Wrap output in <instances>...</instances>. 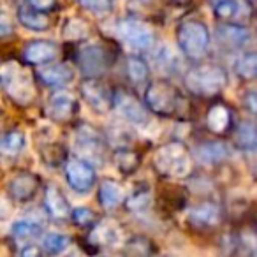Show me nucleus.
Returning a JSON list of instances; mask_svg holds the SVG:
<instances>
[{
	"label": "nucleus",
	"mask_w": 257,
	"mask_h": 257,
	"mask_svg": "<svg viewBox=\"0 0 257 257\" xmlns=\"http://www.w3.org/2000/svg\"><path fill=\"white\" fill-rule=\"evenodd\" d=\"M231 111L224 104H215L206 114V125L213 134H225L231 127Z\"/></svg>",
	"instance_id": "nucleus-22"
},
{
	"label": "nucleus",
	"mask_w": 257,
	"mask_h": 257,
	"mask_svg": "<svg viewBox=\"0 0 257 257\" xmlns=\"http://www.w3.org/2000/svg\"><path fill=\"white\" fill-rule=\"evenodd\" d=\"M18 22L22 23L25 29L34 30V32H43V30L50 29V18L46 16V13L37 11V9L30 8V6H20L18 11Z\"/></svg>",
	"instance_id": "nucleus-20"
},
{
	"label": "nucleus",
	"mask_w": 257,
	"mask_h": 257,
	"mask_svg": "<svg viewBox=\"0 0 257 257\" xmlns=\"http://www.w3.org/2000/svg\"><path fill=\"white\" fill-rule=\"evenodd\" d=\"M0 78H2L4 92L8 93L13 102L20 104V106H27L32 102L34 95H36V88H34L32 76L22 64L6 62Z\"/></svg>",
	"instance_id": "nucleus-3"
},
{
	"label": "nucleus",
	"mask_w": 257,
	"mask_h": 257,
	"mask_svg": "<svg viewBox=\"0 0 257 257\" xmlns=\"http://www.w3.org/2000/svg\"><path fill=\"white\" fill-rule=\"evenodd\" d=\"M88 34V27H86L85 22L81 20H69L67 25L64 27V37L65 39H72V41H78V39H83L86 37Z\"/></svg>",
	"instance_id": "nucleus-33"
},
{
	"label": "nucleus",
	"mask_w": 257,
	"mask_h": 257,
	"mask_svg": "<svg viewBox=\"0 0 257 257\" xmlns=\"http://www.w3.org/2000/svg\"><path fill=\"white\" fill-rule=\"evenodd\" d=\"M208 2H210V4H213V8L217 4H220V2H224V0H208Z\"/></svg>",
	"instance_id": "nucleus-42"
},
{
	"label": "nucleus",
	"mask_w": 257,
	"mask_h": 257,
	"mask_svg": "<svg viewBox=\"0 0 257 257\" xmlns=\"http://www.w3.org/2000/svg\"><path fill=\"white\" fill-rule=\"evenodd\" d=\"M39 190V178L32 173H18L8 183V192L13 201L18 203H29L36 197Z\"/></svg>",
	"instance_id": "nucleus-13"
},
{
	"label": "nucleus",
	"mask_w": 257,
	"mask_h": 257,
	"mask_svg": "<svg viewBox=\"0 0 257 257\" xmlns=\"http://www.w3.org/2000/svg\"><path fill=\"white\" fill-rule=\"evenodd\" d=\"M78 111V102L76 99L67 92H55L53 95L48 99L46 107H44V113L50 120L58 121V123H64L69 121Z\"/></svg>",
	"instance_id": "nucleus-12"
},
{
	"label": "nucleus",
	"mask_w": 257,
	"mask_h": 257,
	"mask_svg": "<svg viewBox=\"0 0 257 257\" xmlns=\"http://www.w3.org/2000/svg\"><path fill=\"white\" fill-rule=\"evenodd\" d=\"M71 218L79 227H92V225L95 224V213H93L90 208H85V206L74 208Z\"/></svg>",
	"instance_id": "nucleus-35"
},
{
	"label": "nucleus",
	"mask_w": 257,
	"mask_h": 257,
	"mask_svg": "<svg viewBox=\"0 0 257 257\" xmlns=\"http://www.w3.org/2000/svg\"><path fill=\"white\" fill-rule=\"evenodd\" d=\"M81 97L90 109L99 114H107L114 107V92L99 78H85L79 86Z\"/></svg>",
	"instance_id": "nucleus-8"
},
{
	"label": "nucleus",
	"mask_w": 257,
	"mask_h": 257,
	"mask_svg": "<svg viewBox=\"0 0 257 257\" xmlns=\"http://www.w3.org/2000/svg\"><path fill=\"white\" fill-rule=\"evenodd\" d=\"M229 152L227 147L220 141H206V143L199 145L196 150V157L201 164L206 166H217L227 159Z\"/></svg>",
	"instance_id": "nucleus-21"
},
{
	"label": "nucleus",
	"mask_w": 257,
	"mask_h": 257,
	"mask_svg": "<svg viewBox=\"0 0 257 257\" xmlns=\"http://www.w3.org/2000/svg\"><path fill=\"white\" fill-rule=\"evenodd\" d=\"M255 27H257V22H255Z\"/></svg>",
	"instance_id": "nucleus-44"
},
{
	"label": "nucleus",
	"mask_w": 257,
	"mask_h": 257,
	"mask_svg": "<svg viewBox=\"0 0 257 257\" xmlns=\"http://www.w3.org/2000/svg\"><path fill=\"white\" fill-rule=\"evenodd\" d=\"M43 232V227L41 224L34 220H18L13 224L11 227V234L15 236L16 239H30V238H36Z\"/></svg>",
	"instance_id": "nucleus-31"
},
{
	"label": "nucleus",
	"mask_w": 257,
	"mask_h": 257,
	"mask_svg": "<svg viewBox=\"0 0 257 257\" xmlns=\"http://www.w3.org/2000/svg\"><path fill=\"white\" fill-rule=\"evenodd\" d=\"M27 145V138L22 131H9L8 134H4L2 143H0V150L6 157H16L18 154H22L23 148Z\"/></svg>",
	"instance_id": "nucleus-27"
},
{
	"label": "nucleus",
	"mask_w": 257,
	"mask_h": 257,
	"mask_svg": "<svg viewBox=\"0 0 257 257\" xmlns=\"http://www.w3.org/2000/svg\"><path fill=\"white\" fill-rule=\"evenodd\" d=\"M76 148H78L79 155L83 161L90 162V164H102V141H100L99 134L92 131L90 127H81L78 131V138H76Z\"/></svg>",
	"instance_id": "nucleus-11"
},
{
	"label": "nucleus",
	"mask_w": 257,
	"mask_h": 257,
	"mask_svg": "<svg viewBox=\"0 0 257 257\" xmlns=\"http://www.w3.org/2000/svg\"><path fill=\"white\" fill-rule=\"evenodd\" d=\"M185 86L199 97H213L220 93L227 85V74L220 65L203 64L190 69L183 79Z\"/></svg>",
	"instance_id": "nucleus-2"
},
{
	"label": "nucleus",
	"mask_w": 257,
	"mask_h": 257,
	"mask_svg": "<svg viewBox=\"0 0 257 257\" xmlns=\"http://www.w3.org/2000/svg\"><path fill=\"white\" fill-rule=\"evenodd\" d=\"M222 211L215 203H201L189 211V222L196 229H211L220 222Z\"/></svg>",
	"instance_id": "nucleus-17"
},
{
	"label": "nucleus",
	"mask_w": 257,
	"mask_h": 257,
	"mask_svg": "<svg viewBox=\"0 0 257 257\" xmlns=\"http://www.w3.org/2000/svg\"><path fill=\"white\" fill-rule=\"evenodd\" d=\"M65 180H67L69 187L78 194H86L92 190L95 185V169L92 164L86 161L79 159H69L65 162Z\"/></svg>",
	"instance_id": "nucleus-10"
},
{
	"label": "nucleus",
	"mask_w": 257,
	"mask_h": 257,
	"mask_svg": "<svg viewBox=\"0 0 257 257\" xmlns=\"http://www.w3.org/2000/svg\"><path fill=\"white\" fill-rule=\"evenodd\" d=\"M125 74H127L128 81L134 85H143L147 79L150 78V67L148 64L140 57H131L125 62Z\"/></svg>",
	"instance_id": "nucleus-25"
},
{
	"label": "nucleus",
	"mask_w": 257,
	"mask_h": 257,
	"mask_svg": "<svg viewBox=\"0 0 257 257\" xmlns=\"http://www.w3.org/2000/svg\"><path fill=\"white\" fill-rule=\"evenodd\" d=\"M155 58H157V64L159 65H164L166 71H169V69L173 67V60H171V51L168 50V48H161V50L157 51V55H155Z\"/></svg>",
	"instance_id": "nucleus-39"
},
{
	"label": "nucleus",
	"mask_w": 257,
	"mask_h": 257,
	"mask_svg": "<svg viewBox=\"0 0 257 257\" xmlns=\"http://www.w3.org/2000/svg\"><path fill=\"white\" fill-rule=\"evenodd\" d=\"M217 34H218L220 43L225 44V46H241V44L246 43V39H248L246 30L239 25H234V23L220 25L217 29Z\"/></svg>",
	"instance_id": "nucleus-24"
},
{
	"label": "nucleus",
	"mask_w": 257,
	"mask_h": 257,
	"mask_svg": "<svg viewBox=\"0 0 257 257\" xmlns=\"http://www.w3.org/2000/svg\"><path fill=\"white\" fill-rule=\"evenodd\" d=\"M234 72L245 81L257 79V51H248L234 62Z\"/></svg>",
	"instance_id": "nucleus-26"
},
{
	"label": "nucleus",
	"mask_w": 257,
	"mask_h": 257,
	"mask_svg": "<svg viewBox=\"0 0 257 257\" xmlns=\"http://www.w3.org/2000/svg\"><path fill=\"white\" fill-rule=\"evenodd\" d=\"M44 208L57 220H65V218H71L72 215V210L65 196L55 185H48L46 190H44Z\"/></svg>",
	"instance_id": "nucleus-19"
},
{
	"label": "nucleus",
	"mask_w": 257,
	"mask_h": 257,
	"mask_svg": "<svg viewBox=\"0 0 257 257\" xmlns=\"http://www.w3.org/2000/svg\"><path fill=\"white\" fill-rule=\"evenodd\" d=\"M58 57V46L51 41H30L23 50V60L30 65L53 64Z\"/></svg>",
	"instance_id": "nucleus-14"
},
{
	"label": "nucleus",
	"mask_w": 257,
	"mask_h": 257,
	"mask_svg": "<svg viewBox=\"0 0 257 257\" xmlns=\"http://www.w3.org/2000/svg\"><path fill=\"white\" fill-rule=\"evenodd\" d=\"M125 246H136V250H133L131 253H136V255H143V253H152L154 248H152V243L148 241L147 238H141V236H136V238H131Z\"/></svg>",
	"instance_id": "nucleus-36"
},
{
	"label": "nucleus",
	"mask_w": 257,
	"mask_h": 257,
	"mask_svg": "<svg viewBox=\"0 0 257 257\" xmlns=\"http://www.w3.org/2000/svg\"><path fill=\"white\" fill-rule=\"evenodd\" d=\"M69 246H71V238L67 234H62V232H50L43 239V248L51 255L64 253Z\"/></svg>",
	"instance_id": "nucleus-30"
},
{
	"label": "nucleus",
	"mask_w": 257,
	"mask_h": 257,
	"mask_svg": "<svg viewBox=\"0 0 257 257\" xmlns=\"http://www.w3.org/2000/svg\"><path fill=\"white\" fill-rule=\"evenodd\" d=\"M88 241L90 245H95L97 248L100 246H116L121 241V231L118 227V224L114 220H100L97 225H93V229L88 234Z\"/></svg>",
	"instance_id": "nucleus-16"
},
{
	"label": "nucleus",
	"mask_w": 257,
	"mask_h": 257,
	"mask_svg": "<svg viewBox=\"0 0 257 257\" xmlns=\"http://www.w3.org/2000/svg\"><path fill=\"white\" fill-rule=\"evenodd\" d=\"M114 107L128 123L138 127H147L150 123L148 106L141 104V100L128 90H114Z\"/></svg>",
	"instance_id": "nucleus-9"
},
{
	"label": "nucleus",
	"mask_w": 257,
	"mask_h": 257,
	"mask_svg": "<svg viewBox=\"0 0 257 257\" xmlns=\"http://www.w3.org/2000/svg\"><path fill=\"white\" fill-rule=\"evenodd\" d=\"M76 62H78L81 72L86 78H99L107 69L113 65V55L104 44H85L76 53Z\"/></svg>",
	"instance_id": "nucleus-6"
},
{
	"label": "nucleus",
	"mask_w": 257,
	"mask_h": 257,
	"mask_svg": "<svg viewBox=\"0 0 257 257\" xmlns=\"http://www.w3.org/2000/svg\"><path fill=\"white\" fill-rule=\"evenodd\" d=\"M125 204H127L128 210L136 211V213H138V211H145L152 204L150 190H138V192H134L133 196L127 197Z\"/></svg>",
	"instance_id": "nucleus-32"
},
{
	"label": "nucleus",
	"mask_w": 257,
	"mask_h": 257,
	"mask_svg": "<svg viewBox=\"0 0 257 257\" xmlns=\"http://www.w3.org/2000/svg\"><path fill=\"white\" fill-rule=\"evenodd\" d=\"M0 32H2V37H9L13 34V29H11V25H9V20H8V16H2V29H0Z\"/></svg>",
	"instance_id": "nucleus-41"
},
{
	"label": "nucleus",
	"mask_w": 257,
	"mask_h": 257,
	"mask_svg": "<svg viewBox=\"0 0 257 257\" xmlns=\"http://www.w3.org/2000/svg\"><path fill=\"white\" fill-rule=\"evenodd\" d=\"M176 41L185 57L199 60L210 50V30L203 22L187 20L176 29Z\"/></svg>",
	"instance_id": "nucleus-5"
},
{
	"label": "nucleus",
	"mask_w": 257,
	"mask_h": 257,
	"mask_svg": "<svg viewBox=\"0 0 257 257\" xmlns=\"http://www.w3.org/2000/svg\"><path fill=\"white\" fill-rule=\"evenodd\" d=\"M183 102L185 100L178 88H175L171 83L164 79L150 83L145 90V104L152 113L159 116H175L183 109Z\"/></svg>",
	"instance_id": "nucleus-4"
},
{
	"label": "nucleus",
	"mask_w": 257,
	"mask_h": 257,
	"mask_svg": "<svg viewBox=\"0 0 257 257\" xmlns=\"http://www.w3.org/2000/svg\"><path fill=\"white\" fill-rule=\"evenodd\" d=\"M37 78L43 85L60 88L74 79V71L65 64H48L46 67L37 72Z\"/></svg>",
	"instance_id": "nucleus-18"
},
{
	"label": "nucleus",
	"mask_w": 257,
	"mask_h": 257,
	"mask_svg": "<svg viewBox=\"0 0 257 257\" xmlns=\"http://www.w3.org/2000/svg\"><path fill=\"white\" fill-rule=\"evenodd\" d=\"M39 253V248H37L36 245H32V243H27L25 246H23L22 250H20V255L27 257V255H37Z\"/></svg>",
	"instance_id": "nucleus-40"
},
{
	"label": "nucleus",
	"mask_w": 257,
	"mask_h": 257,
	"mask_svg": "<svg viewBox=\"0 0 257 257\" xmlns=\"http://www.w3.org/2000/svg\"><path fill=\"white\" fill-rule=\"evenodd\" d=\"M114 164L123 175H131L140 164V155L128 148H120L114 152Z\"/></svg>",
	"instance_id": "nucleus-29"
},
{
	"label": "nucleus",
	"mask_w": 257,
	"mask_h": 257,
	"mask_svg": "<svg viewBox=\"0 0 257 257\" xmlns=\"http://www.w3.org/2000/svg\"><path fill=\"white\" fill-rule=\"evenodd\" d=\"M125 199L123 189L113 180H104L99 187V203L106 210H114L118 208Z\"/></svg>",
	"instance_id": "nucleus-23"
},
{
	"label": "nucleus",
	"mask_w": 257,
	"mask_h": 257,
	"mask_svg": "<svg viewBox=\"0 0 257 257\" xmlns=\"http://www.w3.org/2000/svg\"><path fill=\"white\" fill-rule=\"evenodd\" d=\"M234 141L238 145V148H241L243 152H250L257 148V127L250 121H243L236 131Z\"/></svg>",
	"instance_id": "nucleus-28"
},
{
	"label": "nucleus",
	"mask_w": 257,
	"mask_h": 257,
	"mask_svg": "<svg viewBox=\"0 0 257 257\" xmlns=\"http://www.w3.org/2000/svg\"><path fill=\"white\" fill-rule=\"evenodd\" d=\"M116 32L120 41L133 51H148L155 43L154 30L147 25V23L140 22V20H121L116 27Z\"/></svg>",
	"instance_id": "nucleus-7"
},
{
	"label": "nucleus",
	"mask_w": 257,
	"mask_h": 257,
	"mask_svg": "<svg viewBox=\"0 0 257 257\" xmlns=\"http://www.w3.org/2000/svg\"><path fill=\"white\" fill-rule=\"evenodd\" d=\"M248 2H257V0H248Z\"/></svg>",
	"instance_id": "nucleus-43"
},
{
	"label": "nucleus",
	"mask_w": 257,
	"mask_h": 257,
	"mask_svg": "<svg viewBox=\"0 0 257 257\" xmlns=\"http://www.w3.org/2000/svg\"><path fill=\"white\" fill-rule=\"evenodd\" d=\"M25 4L34 9H37V11L50 13V11H55V9H57L58 0H25Z\"/></svg>",
	"instance_id": "nucleus-37"
},
{
	"label": "nucleus",
	"mask_w": 257,
	"mask_h": 257,
	"mask_svg": "<svg viewBox=\"0 0 257 257\" xmlns=\"http://www.w3.org/2000/svg\"><path fill=\"white\" fill-rule=\"evenodd\" d=\"M79 6L92 15L102 16L113 9V0H79Z\"/></svg>",
	"instance_id": "nucleus-34"
},
{
	"label": "nucleus",
	"mask_w": 257,
	"mask_h": 257,
	"mask_svg": "<svg viewBox=\"0 0 257 257\" xmlns=\"http://www.w3.org/2000/svg\"><path fill=\"white\" fill-rule=\"evenodd\" d=\"M243 102H245L246 109L257 116V88L248 90V92L245 93V97H243Z\"/></svg>",
	"instance_id": "nucleus-38"
},
{
	"label": "nucleus",
	"mask_w": 257,
	"mask_h": 257,
	"mask_svg": "<svg viewBox=\"0 0 257 257\" xmlns=\"http://www.w3.org/2000/svg\"><path fill=\"white\" fill-rule=\"evenodd\" d=\"M154 168L164 178L180 180L192 171V157L182 143H168L154 154Z\"/></svg>",
	"instance_id": "nucleus-1"
},
{
	"label": "nucleus",
	"mask_w": 257,
	"mask_h": 257,
	"mask_svg": "<svg viewBox=\"0 0 257 257\" xmlns=\"http://www.w3.org/2000/svg\"><path fill=\"white\" fill-rule=\"evenodd\" d=\"M248 0H224L215 6V15L217 18L224 20L225 23H234V25H245L252 16Z\"/></svg>",
	"instance_id": "nucleus-15"
}]
</instances>
